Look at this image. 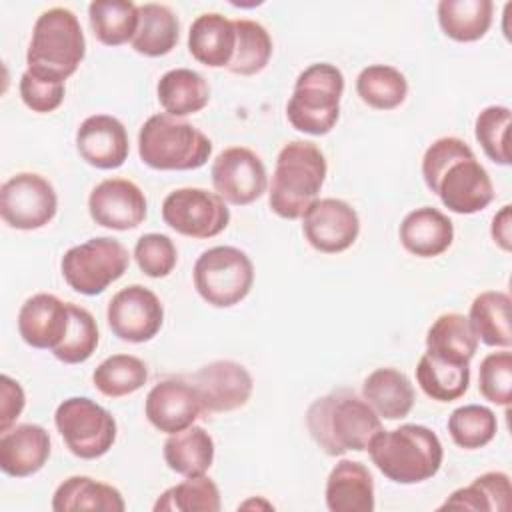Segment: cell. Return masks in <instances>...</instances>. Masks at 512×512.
I'll return each instance as SVG.
<instances>
[{
    "mask_svg": "<svg viewBox=\"0 0 512 512\" xmlns=\"http://www.w3.org/2000/svg\"><path fill=\"white\" fill-rule=\"evenodd\" d=\"M306 426L324 454L342 456L348 450L364 452L382 430V420L356 392L338 388L308 406Z\"/></svg>",
    "mask_w": 512,
    "mask_h": 512,
    "instance_id": "cell-1",
    "label": "cell"
},
{
    "mask_svg": "<svg viewBox=\"0 0 512 512\" xmlns=\"http://www.w3.org/2000/svg\"><path fill=\"white\" fill-rule=\"evenodd\" d=\"M372 464L396 484H420L442 466L444 448L434 430L422 424H402L380 430L368 444Z\"/></svg>",
    "mask_w": 512,
    "mask_h": 512,
    "instance_id": "cell-2",
    "label": "cell"
},
{
    "mask_svg": "<svg viewBox=\"0 0 512 512\" xmlns=\"http://www.w3.org/2000/svg\"><path fill=\"white\" fill-rule=\"evenodd\" d=\"M328 172L324 152L306 140H292L276 156L268 204L284 220H298L318 200Z\"/></svg>",
    "mask_w": 512,
    "mask_h": 512,
    "instance_id": "cell-3",
    "label": "cell"
},
{
    "mask_svg": "<svg viewBox=\"0 0 512 512\" xmlns=\"http://www.w3.org/2000/svg\"><path fill=\"white\" fill-rule=\"evenodd\" d=\"M86 56V38L76 14L64 6L44 10L32 28L26 70L38 78L66 82Z\"/></svg>",
    "mask_w": 512,
    "mask_h": 512,
    "instance_id": "cell-4",
    "label": "cell"
},
{
    "mask_svg": "<svg viewBox=\"0 0 512 512\" xmlns=\"http://www.w3.org/2000/svg\"><path fill=\"white\" fill-rule=\"evenodd\" d=\"M212 154L210 138L184 118L150 116L138 132V156L154 170H196Z\"/></svg>",
    "mask_w": 512,
    "mask_h": 512,
    "instance_id": "cell-5",
    "label": "cell"
},
{
    "mask_svg": "<svg viewBox=\"0 0 512 512\" xmlns=\"http://www.w3.org/2000/svg\"><path fill=\"white\" fill-rule=\"evenodd\" d=\"M344 74L330 62H316L304 68L286 104V118L298 132L310 136L328 134L340 118Z\"/></svg>",
    "mask_w": 512,
    "mask_h": 512,
    "instance_id": "cell-6",
    "label": "cell"
},
{
    "mask_svg": "<svg viewBox=\"0 0 512 512\" xmlns=\"http://www.w3.org/2000/svg\"><path fill=\"white\" fill-rule=\"evenodd\" d=\"M198 296L214 308L240 304L252 290L254 264L236 246H214L204 250L192 268Z\"/></svg>",
    "mask_w": 512,
    "mask_h": 512,
    "instance_id": "cell-7",
    "label": "cell"
},
{
    "mask_svg": "<svg viewBox=\"0 0 512 512\" xmlns=\"http://www.w3.org/2000/svg\"><path fill=\"white\" fill-rule=\"evenodd\" d=\"M128 264L130 254L120 240L96 236L66 250L60 260V270L74 292L96 296L122 278Z\"/></svg>",
    "mask_w": 512,
    "mask_h": 512,
    "instance_id": "cell-8",
    "label": "cell"
},
{
    "mask_svg": "<svg viewBox=\"0 0 512 512\" xmlns=\"http://www.w3.org/2000/svg\"><path fill=\"white\" fill-rule=\"evenodd\" d=\"M54 424L66 448L82 460L104 456L116 442L114 416L86 396L62 400L54 412Z\"/></svg>",
    "mask_w": 512,
    "mask_h": 512,
    "instance_id": "cell-9",
    "label": "cell"
},
{
    "mask_svg": "<svg viewBox=\"0 0 512 512\" xmlns=\"http://www.w3.org/2000/svg\"><path fill=\"white\" fill-rule=\"evenodd\" d=\"M162 220L188 238H214L230 224L226 202L206 188H176L162 202Z\"/></svg>",
    "mask_w": 512,
    "mask_h": 512,
    "instance_id": "cell-10",
    "label": "cell"
},
{
    "mask_svg": "<svg viewBox=\"0 0 512 512\" xmlns=\"http://www.w3.org/2000/svg\"><path fill=\"white\" fill-rule=\"evenodd\" d=\"M58 210L54 186L36 172H18L0 188V216L16 230H38Z\"/></svg>",
    "mask_w": 512,
    "mask_h": 512,
    "instance_id": "cell-11",
    "label": "cell"
},
{
    "mask_svg": "<svg viewBox=\"0 0 512 512\" xmlns=\"http://www.w3.org/2000/svg\"><path fill=\"white\" fill-rule=\"evenodd\" d=\"M428 190L454 214H476L494 200V184L474 150L452 160Z\"/></svg>",
    "mask_w": 512,
    "mask_h": 512,
    "instance_id": "cell-12",
    "label": "cell"
},
{
    "mask_svg": "<svg viewBox=\"0 0 512 512\" xmlns=\"http://www.w3.org/2000/svg\"><path fill=\"white\" fill-rule=\"evenodd\" d=\"M212 186L230 204L256 202L268 188V172L262 158L246 146H230L212 162Z\"/></svg>",
    "mask_w": 512,
    "mask_h": 512,
    "instance_id": "cell-13",
    "label": "cell"
},
{
    "mask_svg": "<svg viewBox=\"0 0 512 512\" xmlns=\"http://www.w3.org/2000/svg\"><path fill=\"white\" fill-rule=\"evenodd\" d=\"M106 320L116 338L122 342H148L164 324L160 298L142 284H130L118 290L106 310Z\"/></svg>",
    "mask_w": 512,
    "mask_h": 512,
    "instance_id": "cell-14",
    "label": "cell"
},
{
    "mask_svg": "<svg viewBox=\"0 0 512 512\" xmlns=\"http://www.w3.org/2000/svg\"><path fill=\"white\" fill-rule=\"evenodd\" d=\"M306 242L322 254L348 250L360 234L358 212L340 198H318L302 216Z\"/></svg>",
    "mask_w": 512,
    "mask_h": 512,
    "instance_id": "cell-15",
    "label": "cell"
},
{
    "mask_svg": "<svg viewBox=\"0 0 512 512\" xmlns=\"http://www.w3.org/2000/svg\"><path fill=\"white\" fill-rule=\"evenodd\" d=\"M196 388L204 414L234 412L244 408L252 396V374L234 360H214L204 364L190 378Z\"/></svg>",
    "mask_w": 512,
    "mask_h": 512,
    "instance_id": "cell-16",
    "label": "cell"
},
{
    "mask_svg": "<svg viewBox=\"0 0 512 512\" xmlns=\"http://www.w3.org/2000/svg\"><path fill=\"white\" fill-rule=\"evenodd\" d=\"M90 218L110 230L138 228L148 214L146 196L138 184L126 178H106L88 196Z\"/></svg>",
    "mask_w": 512,
    "mask_h": 512,
    "instance_id": "cell-17",
    "label": "cell"
},
{
    "mask_svg": "<svg viewBox=\"0 0 512 512\" xmlns=\"http://www.w3.org/2000/svg\"><path fill=\"white\" fill-rule=\"evenodd\" d=\"M144 414L156 430L176 434L192 426L204 410L192 382L184 378H166L154 384L146 394Z\"/></svg>",
    "mask_w": 512,
    "mask_h": 512,
    "instance_id": "cell-18",
    "label": "cell"
},
{
    "mask_svg": "<svg viewBox=\"0 0 512 512\" xmlns=\"http://www.w3.org/2000/svg\"><path fill=\"white\" fill-rule=\"evenodd\" d=\"M76 150L98 170L120 168L130 152L128 132L116 116L92 114L76 130Z\"/></svg>",
    "mask_w": 512,
    "mask_h": 512,
    "instance_id": "cell-19",
    "label": "cell"
},
{
    "mask_svg": "<svg viewBox=\"0 0 512 512\" xmlns=\"http://www.w3.org/2000/svg\"><path fill=\"white\" fill-rule=\"evenodd\" d=\"M70 326V304L48 292L30 296L18 312L20 338L40 350H56Z\"/></svg>",
    "mask_w": 512,
    "mask_h": 512,
    "instance_id": "cell-20",
    "label": "cell"
},
{
    "mask_svg": "<svg viewBox=\"0 0 512 512\" xmlns=\"http://www.w3.org/2000/svg\"><path fill=\"white\" fill-rule=\"evenodd\" d=\"M50 434L40 424H18L0 436V470L26 478L44 468L50 458Z\"/></svg>",
    "mask_w": 512,
    "mask_h": 512,
    "instance_id": "cell-21",
    "label": "cell"
},
{
    "mask_svg": "<svg viewBox=\"0 0 512 512\" xmlns=\"http://www.w3.org/2000/svg\"><path fill=\"white\" fill-rule=\"evenodd\" d=\"M324 496L330 512H372L374 478L362 462L344 458L330 470Z\"/></svg>",
    "mask_w": 512,
    "mask_h": 512,
    "instance_id": "cell-22",
    "label": "cell"
},
{
    "mask_svg": "<svg viewBox=\"0 0 512 512\" xmlns=\"http://www.w3.org/2000/svg\"><path fill=\"white\" fill-rule=\"evenodd\" d=\"M398 236L406 252L418 258H434L452 246L454 224L438 208L420 206L404 216Z\"/></svg>",
    "mask_w": 512,
    "mask_h": 512,
    "instance_id": "cell-23",
    "label": "cell"
},
{
    "mask_svg": "<svg viewBox=\"0 0 512 512\" xmlns=\"http://www.w3.org/2000/svg\"><path fill=\"white\" fill-rule=\"evenodd\" d=\"M234 46V20L218 12H204L190 24L188 50L196 62L208 68H228L234 56Z\"/></svg>",
    "mask_w": 512,
    "mask_h": 512,
    "instance_id": "cell-24",
    "label": "cell"
},
{
    "mask_svg": "<svg viewBox=\"0 0 512 512\" xmlns=\"http://www.w3.org/2000/svg\"><path fill=\"white\" fill-rule=\"evenodd\" d=\"M476 350L478 338L464 314H440L426 332V354L442 362L470 366Z\"/></svg>",
    "mask_w": 512,
    "mask_h": 512,
    "instance_id": "cell-25",
    "label": "cell"
},
{
    "mask_svg": "<svg viewBox=\"0 0 512 512\" xmlns=\"http://www.w3.org/2000/svg\"><path fill=\"white\" fill-rule=\"evenodd\" d=\"M362 398L380 418L400 420L408 416L414 406V386L404 372L384 366L364 378Z\"/></svg>",
    "mask_w": 512,
    "mask_h": 512,
    "instance_id": "cell-26",
    "label": "cell"
},
{
    "mask_svg": "<svg viewBox=\"0 0 512 512\" xmlns=\"http://www.w3.org/2000/svg\"><path fill=\"white\" fill-rule=\"evenodd\" d=\"M156 94L164 112L176 118L196 114L210 102V86L206 78L190 68L164 72L156 84Z\"/></svg>",
    "mask_w": 512,
    "mask_h": 512,
    "instance_id": "cell-27",
    "label": "cell"
},
{
    "mask_svg": "<svg viewBox=\"0 0 512 512\" xmlns=\"http://www.w3.org/2000/svg\"><path fill=\"white\" fill-rule=\"evenodd\" d=\"M126 502L118 488L94 480L90 476H70L58 484L52 496V510H100V512H122Z\"/></svg>",
    "mask_w": 512,
    "mask_h": 512,
    "instance_id": "cell-28",
    "label": "cell"
},
{
    "mask_svg": "<svg viewBox=\"0 0 512 512\" xmlns=\"http://www.w3.org/2000/svg\"><path fill=\"white\" fill-rule=\"evenodd\" d=\"M180 24L176 14L158 2L138 6V28L132 38V48L148 58L166 56L178 44Z\"/></svg>",
    "mask_w": 512,
    "mask_h": 512,
    "instance_id": "cell-29",
    "label": "cell"
},
{
    "mask_svg": "<svg viewBox=\"0 0 512 512\" xmlns=\"http://www.w3.org/2000/svg\"><path fill=\"white\" fill-rule=\"evenodd\" d=\"M166 466L180 476L206 474L214 462V440L202 426H188L182 432L168 434L164 448Z\"/></svg>",
    "mask_w": 512,
    "mask_h": 512,
    "instance_id": "cell-30",
    "label": "cell"
},
{
    "mask_svg": "<svg viewBox=\"0 0 512 512\" xmlns=\"http://www.w3.org/2000/svg\"><path fill=\"white\" fill-rule=\"evenodd\" d=\"M510 304V296L502 290H486L472 300L468 320L478 342L492 348L512 346Z\"/></svg>",
    "mask_w": 512,
    "mask_h": 512,
    "instance_id": "cell-31",
    "label": "cell"
},
{
    "mask_svg": "<svg viewBox=\"0 0 512 512\" xmlns=\"http://www.w3.org/2000/svg\"><path fill=\"white\" fill-rule=\"evenodd\" d=\"M512 506L510 476L506 472H484L468 486L454 490L440 510H476V512H508Z\"/></svg>",
    "mask_w": 512,
    "mask_h": 512,
    "instance_id": "cell-32",
    "label": "cell"
},
{
    "mask_svg": "<svg viewBox=\"0 0 512 512\" xmlns=\"http://www.w3.org/2000/svg\"><path fill=\"white\" fill-rule=\"evenodd\" d=\"M492 0H440L438 24L456 42H476L492 26Z\"/></svg>",
    "mask_w": 512,
    "mask_h": 512,
    "instance_id": "cell-33",
    "label": "cell"
},
{
    "mask_svg": "<svg viewBox=\"0 0 512 512\" xmlns=\"http://www.w3.org/2000/svg\"><path fill=\"white\" fill-rule=\"evenodd\" d=\"M88 20L96 40L104 46L132 42L138 28V4L130 0H94L88 6Z\"/></svg>",
    "mask_w": 512,
    "mask_h": 512,
    "instance_id": "cell-34",
    "label": "cell"
},
{
    "mask_svg": "<svg viewBox=\"0 0 512 512\" xmlns=\"http://www.w3.org/2000/svg\"><path fill=\"white\" fill-rule=\"evenodd\" d=\"M356 94L374 110H394L408 96V80L390 64H370L356 78Z\"/></svg>",
    "mask_w": 512,
    "mask_h": 512,
    "instance_id": "cell-35",
    "label": "cell"
},
{
    "mask_svg": "<svg viewBox=\"0 0 512 512\" xmlns=\"http://www.w3.org/2000/svg\"><path fill=\"white\" fill-rule=\"evenodd\" d=\"M416 382L428 398L452 402L466 394L470 384V366L448 364L424 352L416 364Z\"/></svg>",
    "mask_w": 512,
    "mask_h": 512,
    "instance_id": "cell-36",
    "label": "cell"
},
{
    "mask_svg": "<svg viewBox=\"0 0 512 512\" xmlns=\"http://www.w3.org/2000/svg\"><path fill=\"white\" fill-rule=\"evenodd\" d=\"M234 30L236 46L232 62L226 70L238 76H252L262 72L268 66L274 48L268 30L260 22L248 18L234 20Z\"/></svg>",
    "mask_w": 512,
    "mask_h": 512,
    "instance_id": "cell-37",
    "label": "cell"
},
{
    "mask_svg": "<svg viewBox=\"0 0 512 512\" xmlns=\"http://www.w3.org/2000/svg\"><path fill=\"white\" fill-rule=\"evenodd\" d=\"M148 380V366L132 354H112L92 372L96 390L108 398H122L140 390Z\"/></svg>",
    "mask_w": 512,
    "mask_h": 512,
    "instance_id": "cell-38",
    "label": "cell"
},
{
    "mask_svg": "<svg viewBox=\"0 0 512 512\" xmlns=\"http://www.w3.org/2000/svg\"><path fill=\"white\" fill-rule=\"evenodd\" d=\"M220 490L206 474L186 476V480L166 488L154 502V512H218Z\"/></svg>",
    "mask_w": 512,
    "mask_h": 512,
    "instance_id": "cell-39",
    "label": "cell"
},
{
    "mask_svg": "<svg viewBox=\"0 0 512 512\" xmlns=\"http://www.w3.org/2000/svg\"><path fill=\"white\" fill-rule=\"evenodd\" d=\"M448 434L464 450H478L490 444L498 432L496 414L482 404H464L448 416Z\"/></svg>",
    "mask_w": 512,
    "mask_h": 512,
    "instance_id": "cell-40",
    "label": "cell"
},
{
    "mask_svg": "<svg viewBox=\"0 0 512 512\" xmlns=\"http://www.w3.org/2000/svg\"><path fill=\"white\" fill-rule=\"evenodd\" d=\"M68 304H70V326H68L66 338L56 350H52V354L56 360L64 364H82L98 348V342H100L98 324L86 308L72 302Z\"/></svg>",
    "mask_w": 512,
    "mask_h": 512,
    "instance_id": "cell-41",
    "label": "cell"
},
{
    "mask_svg": "<svg viewBox=\"0 0 512 512\" xmlns=\"http://www.w3.org/2000/svg\"><path fill=\"white\" fill-rule=\"evenodd\" d=\"M508 132H510V108L508 106H486L478 112L474 122V136L482 146L484 154L500 166L510 164L508 150Z\"/></svg>",
    "mask_w": 512,
    "mask_h": 512,
    "instance_id": "cell-42",
    "label": "cell"
},
{
    "mask_svg": "<svg viewBox=\"0 0 512 512\" xmlns=\"http://www.w3.org/2000/svg\"><path fill=\"white\" fill-rule=\"evenodd\" d=\"M478 390L480 394L498 406L508 408L512 400V352L502 348L482 358L478 368Z\"/></svg>",
    "mask_w": 512,
    "mask_h": 512,
    "instance_id": "cell-43",
    "label": "cell"
},
{
    "mask_svg": "<svg viewBox=\"0 0 512 512\" xmlns=\"http://www.w3.org/2000/svg\"><path fill=\"white\" fill-rule=\"evenodd\" d=\"M134 260L142 274L150 278H164L174 270L178 262V250L170 236L150 232L136 240Z\"/></svg>",
    "mask_w": 512,
    "mask_h": 512,
    "instance_id": "cell-44",
    "label": "cell"
},
{
    "mask_svg": "<svg viewBox=\"0 0 512 512\" xmlns=\"http://www.w3.org/2000/svg\"><path fill=\"white\" fill-rule=\"evenodd\" d=\"M64 94H66L64 82L44 80L30 74L28 70L20 76V98L32 112H38V114L54 112L64 102Z\"/></svg>",
    "mask_w": 512,
    "mask_h": 512,
    "instance_id": "cell-45",
    "label": "cell"
},
{
    "mask_svg": "<svg viewBox=\"0 0 512 512\" xmlns=\"http://www.w3.org/2000/svg\"><path fill=\"white\" fill-rule=\"evenodd\" d=\"M26 404L24 390L20 382L8 374L0 376V432H6L14 426L16 418L22 414Z\"/></svg>",
    "mask_w": 512,
    "mask_h": 512,
    "instance_id": "cell-46",
    "label": "cell"
},
{
    "mask_svg": "<svg viewBox=\"0 0 512 512\" xmlns=\"http://www.w3.org/2000/svg\"><path fill=\"white\" fill-rule=\"evenodd\" d=\"M490 236L500 250H504V252L512 250V206L510 204H504L494 214L492 226H490Z\"/></svg>",
    "mask_w": 512,
    "mask_h": 512,
    "instance_id": "cell-47",
    "label": "cell"
}]
</instances>
